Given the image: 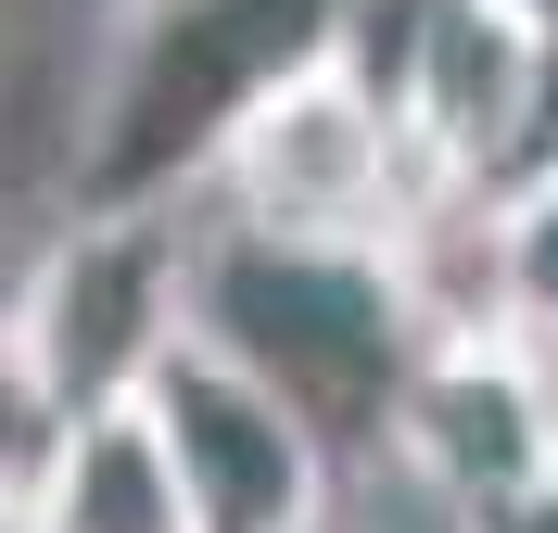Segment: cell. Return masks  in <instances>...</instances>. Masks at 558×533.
I'll list each match as a JSON object with an SVG mask.
<instances>
[{"label": "cell", "instance_id": "obj_1", "mask_svg": "<svg viewBox=\"0 0 558 533\" xmlns=\"http://www.w3.org/2000/svg\"><path fill=\"white\" fill-rule=\"evenodd\" d=\"M178 343H204L216 368H242L267 407H292L330 470L381 445L393 393H407V368H418V330H407V305H393L381 254H355V242H254V229H216V216H191Z\"/></svg>", "mask_w": 558, "mask_h": 533}, {"label": "cell", "instance_id": "obj_3", "mask_svg": "<svg viewBox=\"0 0 558 533\" xmlns=\"http://www.w3.org/2000/svg\"><path fill=\"white\" fill-rule=\"evenodd\" d=\"M178 305H191V204H76L38 242L0 330L26 343V368L51 381L64 420H102L166 368Z\"/></svg>", "mask_w": 558, "mask_h": 533}, {"label": "cell", "instance_id": "obj_9", "mask_svg": "<svg viewBox=\"0 0 558 533\" xmlns=\"http://www.w3.org/2000/svg\"><path fill=\"white\" fill-rule=\"evenodd\" d=\"M457 533H558V483H521V496L457 508Z\"/></svg>", "mask_w": 558, "mask_h": 533}, {"label": "cell", "instance_id": "obj_10", "mask_svg": "<svg viewBox=\"0 0 558 533\" xmlns=\"http://www.w3.org/2000/svg\"><path fill=\"white\" fill-rule=\"evenodd\" d=\"M521 368H533V393H546V432H558V318H546V330H521Z\"/></svg>", "mask_w": 558, "mask_h": 533}, {"label": "cell", "instance_id": "obj_12", "mask_svg": "<svg viewBox=\"0 0 558 533\" xmlns=\"http://www.w3.org/2000/svg\"><path fill=\"white\" fill-rule=\"evenodd\" d=\"M64 13H76V26H114V13H128V0H64Z\"/></svg>", "mask_w": 558, "mask_h": 533}, {"label": "cell", "instance_id": "obj_11", "mask_svg": "<svg viewBox=\"0 0 558 533\" xmlns=\"http://www.w3.org/2000/svg\"><path fill=\"white\" fill-rule=\"evenodd\" d=\"M495 13H508V26L533 38V51H558V0H495Z\"/></svg>", "mask_w": 558, "mask_h": 533}, {"label": "cell", "instance_id": "obj_4", "mask_svg": "<svg viewBox=\"0 0 558 533\" xmlns=\"http://www.w3.org/2000/svg\"><path fill=\"white\" fill-rule=\"evenodd\" d=\"M204 191L216 204H191V216H216V229H254V242H355L368 254L393 216H407L418 166H407V141H393V114L317 51L305 76H279L267 102L216 141Z\"/></svg>", "mask_w": 558, "mask_h": 533}, {"label": "cell", "instance_id": "obj_7", "mask_svg": "<svg viewBox=\"0 0 558 533\" xmlns=\"http://www.w3.org/2000/svg\"><path fill=\"white\" fill-rule=\"evenodd\" d=\"M13 533H191V521H178L166 470H153V432L128 407H102V420L64 432V458H51V483L26 496Z\"/></svg>", "mask_w": 558, "mask_h": 533}, {"label": "cell", "instance_id": "obj_2", "mask_svg": "<svg viewBox=\"0 0 558 533\" xmlns=\"http://www.w3.org/2000/svg\"><path fill=\"white\" fill-rule=\"evenodd\" d=\"M355 0H128L114 51L89 76L76 114V166H64V216L76 204H204L216 141L267 102L279 76H305L343 38Z\"/></svg>", "mask_w": 558, "mask_h": 533}, {"label": "cell", "instance_id": "obj_13", "mask_svg": "<svg viewBox=\"0 0 558 533\" xmlns=\"http://www.w3.org/2000/svg\"><path fill=\"white\" fill-rule=\"evenodd\" d=\"M305 533H343V508H330V521H305Z\"/></svg>", "mask_w": 558, "mask_h": 533}, {"label": "cell", "instance_id": "obj_8", "mask_svg": "<svg viewBox=\"0 0 558 533\" xmlns=\"http://www.w3.org/2000/svg\"><path fill=\"white\" fill-rule=\"evenodd\" d=\"M64 432H76V420L51 407V381L26 368V343L0 330V533L26 521V496L51 483V458H64Z\"/></svg>", "mask_w": 558, "mask_h": 533}, {"label": "cell", "instance_id": "obj_14", "mask_svg": "<svg viewBox=\"0 0 558 533\" xmlns=\"http://www.w3.org/2000/svg\"><path fill=\"white\" fill-rule=\"evenodd\" d=\"M546 483H558V445H546Z\"/></svg>", "mask_w": 558, "mask_h": 533}, {"label": "cell", "instance_id": "obj_6", "mask_svg": "<svg viewBox=\"0 0 558 533\" xmlns=\"http://www.w3.org/2000/svg\"><path fill=\"white\" fill-rule=\"evenodd\" d=\"M546 393H533L521 343H418L407 393L381 420V458H407L432 483V508H483L546 483Z\"/></svg>", "mask_w": 558, "mask_h": 533}, {"label": "cell", "instance_id": "obj_5", "mask_svg": "<svg viewBox=\"0 0 558 533\" xmlns=\"http://www.w3.org/2000/svg\"><path fill=\"white\" fill-rule=\"evenodd\" d=\"M128 420L153 432V470H166L191 533H305V521H330L317 432L292 407H267L242 368H216L204 343H166V368L128 393Z\"/></svg>", "mask_w": 558, "mask_h": 533}]
</instances>
